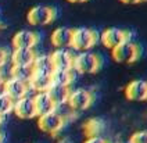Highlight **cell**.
<instances>
[{"mask_svg":"<svg viewBox=\"0 0 147 143\" xmlns=\"http://www.w3.org/2000/svg\"><path fill=\"white\" fill-rule=\"evenodd\" d=\"M6 61H7V51L0 47V67H1V65H4V63H6Z\"/></svg>","mask_w":147,"mask_h":143,"instance_id":"cell-25","label":"cell"},{"mask_svg":"<svg viewBox=\"0 0 147 143\" xmlns=\"http://www.w3.org/2000/svg\"><path fill=\"white\" fill-rule=\"evenodd\" d=\"M69 88L68 86H63V85H56V84H50V86L47 88V96H49L53 104L57 109L58 106H63L64 103H67L68 94H69Z\"/></svg>","mask_w":147,"mask_h":143,"instance_id":"cell-14","label":"cell"},{"mask_svg":"<svg viewBox=\"0 0 147 143\" xmlns=\"http://www.w3.org/2000/svg\"><path fill=\"white\" fill-rule=\"evenodd\" d=\"M0 75H1V74H0ZM0 78H1V76H0Z\"/></svg>","mask_w":147,"mask_h":143,"instance_id":"cell-31","label":"cell"},{"mask_svg":"<svg viewBox=\"0 0 147 143\" xmlns=\"http://www.w3.org/2000/svg\"><path fill=\"white\" fill-rule=\"evenodd\" d=\"M83 143H107L104 138L101 136H92V138H88Z\"/></svg>","mask_w":147,"mask_h":143,"instance_id":"cell-24","label":"cell"},{"mask_svg":"<svg viewBox=\"0 0 147 143\" xmlns=\"http://www.w3.org/2000/svg\"><path fill=\"white\" fill-rule=\"evenodd\" d=\"M53 67L56 71H69L72 69L74 56L68 49H56L50 54Z\"/></svg>","mask_w":147,"mask_h":143,"instance_id":"cell-8","label":"cell"},{"mask_svg":"<svg viewBox=\"0 0 147 143\" xmlns=\"http://www.w3.org/2000/svg\"><path fill=\"white\" fill-rule=\"evenodd\" d=\"M125 40L132 42L129 31H122V29H118V28H107L100 34V42L103 43L107 49H111V50Z\"/></svg>","mask_w":147,"mask_h":143,"instance_id":"cell-5","label":"cell"},{"mask_svg":"<svg viewBox=\"0 0 147 143\" xmlns=\"http://www.w3.org/2000/svg\"><path fill=\"white\" fill-rule=\"evenodd\" d=\"M57 17V11L53 7L47 6H35L28 11L26 20L31 25L35 26H43L53 22Z\"/></svg>","mask_w":147,"mask_h":143,"instance_id":"cell-3","label":"cell"},{"mask_svg":"<svg viewBox=\"0 0 147 143\" xmlns=\"http://www.w3.org/2000/svg\"><path fill=\"white\" fill-rule=\"evenodd\" d=\"M113 59L117 63H133L139 59V46L135 45L133 42H122L121 45H118L117 47H114L111 50Z\"/></svg>","mask_w":147,"mask_h":143,"instance_id":"cell-4","label":"cell"},{"mask_svg":"<svg viewBox=\"0 0 147 143\" xmlns=\"http://www.w3.org/2000/svg\"><path fill=\"white\" fill-rule=\"evenodd\" d=\"M100 40V34L89 28H76L72 29L71 47L76 51H89Z\"/></svg>","mask_w":147,"mask_h":143,"instance_id":"cell-1","label":"cell"},{"mask_svg":"<svg viewBox=\"0 0 147 143\" xmlns=\"http://www.w3.org/2000/svg\"><path fill=\"white\" fill-rule=\"evenodd\" d=\"M51 84H56V85H63V86H68L72 84L74 81V75H72V69L69 71H53L51 72Z\"/></svg>","mask_w":147,"mask_h":143,"instance_id":"cell-21","label":"cell"},{"mask_svg":"<svg viewBox=\"0 0 147 143\" xmlns=\"http://www.w3.org/2000/svg\"><path fill=\"white\" fill-rule=\"evenodd\" d=\"M106 128V124L103 119L100 118H92L89 121H86V124L83 125V132L88 138H92V136H100L103 134Z\"/></svg>","mask_w":147,"mask_h":143,"instance_id":"cell-19","label":"cell"},{"mask_svg":"<svg viewBox=\"0 0 147 143\" xmlns=\"http://www.w3.org/2000/svg\"><path fill=\"white\" fill-rule=\"evenodd\" d=\"M36 57L33 49H14L11 56L13 65H32Z\"/></svg>","mask_w":147,"mask_h":143,"instance_id":"cell-16","label":"cell"},{"mask_svg":"<svg viewBox=\"0 0 147 143\" xmlns=\"http://www.w3.org/2000/svg\"><path fill=\"white\" fill-rule=\"evenodd\" d=\"M33 99V104H35V110H36V117L43 115V114H47L56 110V106L53 104V101L47 96L46 92H38Z\"/></svg>","mask_w":147,"mask_h":143,"instance_id":"cell-15","label":"cell"},{"mask_svg":"<svg viewBox=\"0 0 147 143\" xmlns=\"http://www.w3.org/2000/svg\"><path fill=\"white\" fill-rule=\"evenodd\" d=\"M50 84H51L50 75L33 72L32 78L28 82V86H29V89H32V90H35V92L38 93V92H46L47 88L50 86Z\"/></svg>","mask_w":147,"mask_h":143,"instance_id":"cell-18","label":"cell"},{"mask_svg":"<svg viewBox=\"0 0 147 143\" xmlns=\"http://www.w3.org/2000/svg\"><path fill=\"white\" fill-rule=\"evenodd\" d=\"M14 107V100H11L7 94H0V115H6L13 111Z\"/></svg>","mask_w":147,"mask_h":143,"instance_id":"cell-22","label":"cell"},{"mask_svg":"<svg viewBox=\"0 0 147 143\" xmlns=\"http://www.w3.org/2000/svg\"><path fill=\"white\" fill-rule=\"evenodd\" d=\"M13 111L18 118L22 119H31V118L36 117V110H35V104H33V99L29 96H24L21 99L14 101V107Z\"/></svg>","mask_w":147,"mask_h":143,"instance_id":"cell-9","label":"cell"},{"mask_svg":"<svg viewBox=\"0 0 147 143\" xmlns=\"http://www.w3.org/2000/svg\"><path fill=\"white\" fill-rule=\"evenodd\" d=\"M69 3H83V1H86V0H68Z\"/></svg>","mask_w":147,"mask_h":143,"instance_id":"cell-28","label":"cell"},{"mask_svg":"<svg viewBox=\"0 0 147 143\" xmlns=\"http://www.w3.org/2000/svg\"><path fill=\"white\" fill-rule=\"evenodd\" d=\"M36 43H38V35L32 31L22 29L13 36L14 49H33Z\"/></svg>","mask_w":147,"mask_h":143,"instance_id":"cell-13","label":"cell"},{"mask_svg":"<svg viewBox=\"0 0 147 143\" xmlns=\"http://www.w3.org/2000/svg\"><path fill=\"white\" fill-rule=\"evenodd\" d=\"M71 39H72V29L67 28V26L56 28L51 32V36H50L51 45L56 49H68V47H71Z\"/></svg>","mask_w":147,"mask_h":143,"instance_id":"cell-12","label":"cell"},{"mask_svg":"<svg viewBox=\"0 0 147 143\" xmlns=\"http://www.w3.org/2000/svg\"><path fill=\"white\" fill-rule=\"evenodd\" d=\"M129 143H147V131H138L129 138Z\"/></svg>","mask_w":147,"mask_h":143,"instance_id":"cell-23","label":"cell"},{"mask_svg":"<svg viewBox=\"0 0 147 143\" xmlns=\"http://www.w3.org/2000/svg\"><path fill=\"white\" fill-rule=\"evenodd\" d=\"M125 96L128 100L132 101H143L147 99V82L135 79L126 85L125 88Z\"/></svg>","mask_w":147,"mask_h":143,"instance_id":"cell-10","label":"cell"},{"mask_svg":"<svg viewBox=\"0 0 147 143\" xmlns=\"http://www.w3.org/2000/svg\"><path fill=\"white\" fill-rule=\"evenodd\" d=\"M92 100H93V97H92L90 92L85 90V89H75V90L69 92L67 103H68L69 109L74 111H83L92 104Z\"/></svg>","mask_w":147,"mask_h":143,"instance_id":"cell-7","label":"cell"},{"mask_svg":"<svg viewBox=\"0 0 147 143\" xmlns=\"http://www.w3.org/2000/svg\"><path fill=\"white\" fill-rule=\"evenodd\" d=\"M32 75H33L32 65H13V68H11V78L18 79V81L25 82V84L29 82Z\"/></svg>","mask_w":147,"mask_h":143,"instance_id":"cell-20","label":"cell"},{"mask_svg":"<svg viewBox=\"0 0 147 143\" xmlns=\"http://www.w3.org/2000/svg\"><path fill=\"white\" fill-rule=\"evenodd\" d=\"M0 142H1V134H0Z\"/></svg>","mask_w":147,"mask_h":143,"instance_id":"cell-30","label":"cell"},{"mask_svg":"<svg viewBox=\"0 0 147 143\" xmlns=\"http://www.w3.org/2000/svg\"><path fill=\"white\" fill-rule=\"evenodd\" d=\"M28 89L29 86L25 82H21L18 79L10 78L7 81H4V94H7L11 100H18L24 96H28Z\"/></svg>","mask_w":147,"mask_h":143,"instance_id":"cell-11","label":"cell"},{"mask_svg":"<svg viewBox=\"0 0 147 143\" xmlns=\"http://www.w3.org/2000/svg\"><path fill=\"white\" fill-rule=\"evenodd\" d=\"M107 143H108V142H107Z\"/></svg>","mask_w":147,"mask_h":143,"instance_id":"cell-32","label":"cell"},{"mask_svg":"<svg viewBox=\"0 0 147 143\" xmlns=\"http://www.w3.org/2000/svg\"><path fill=\"white\" fill-rule=\"evenodd\" d=\"M0 143H1V142H0Z\"/></svg>","mask_w":147,"mask_h":143,"instance_id":"cell-33","label":"cell"},{"mask_svg":"<svg viewBox=\"0 0 147 143\" xmlns=\"http://www.w3.org/2000/svg\"><path fill=\"white\" fill-rule=\"evenodd\" d=\"M1 121H3V115H0V124H1Z\"/></svg>","mask_w":147,"mask_h":143,"instance_id":"cell-29","label":"cell"},{"mask_svg":"<svg viewBox=\"0 0 147 143\" xmlns=\"http://www.w3.org/2000/svg\"><path fill=\"white\" fill-rule=\"evenodd\" d=\"M33 72L36 74H45V75H51V72L54 71L51 59L47 54H42V56H36L33 60Z\"/></svg>","mask_w":147,"mask_h":143,"instance_id":"cell-17","label":"cell"},{"mask_svg":"<svg viewBox=\"0 0 147 143\" xmlns=\"http://www.w3.org/2000/svg\"><path fill=\"white\" fill-rule=\"evenodd\" d=\"M100 68V59L92 51H81L74 56L72 71L78 74H93Z\"/></svg>","mask_w":147,"mask_h":143,"instance_id":"cell-2","label":"cell"},{"mask_svg":"<svg viewBox=\"0 0 147 143\" xmlns=\"http://www.w3.org/2000/svg\"><path fill=\"white\" fill-rule=\"evenodd\" d=\"M121 1L125 3V4H135V3H139L142 0H121Z\"/></svg>","mask_w":147,"mask_h":143,"instance_id":"cell-26","label":"cell"},{"mask_svg":"<svg viewBox=\"0 0 147 143\" xmlns=\"http://www.w3.org/2000/svg\"><path fill=\"white\" fill-rule=\"evenodd\" d=\"M38 125L40 128V131L46 132V134L54 135L63 128V125H64V118H63L61 114H58L57 111L54 110V111H51V113L39 115Z\"/></svg>","mask_w":147,"mask_h":143,"instance_id":"cell-6","label":"cell"},{"mask_svg":"<svg viewBox=\"0 0 147 143\" xmlns=\"http://www.w3.org/2000/svg\"><path fill=\"white\" fill-rule=\"evenodd\" d=\"M4 93V81L0 78V94H3Z\"/></svg>","mask_w":147,"mask_h":143,"instance_id":"cell-27","label":"cell"}]
</instances>
